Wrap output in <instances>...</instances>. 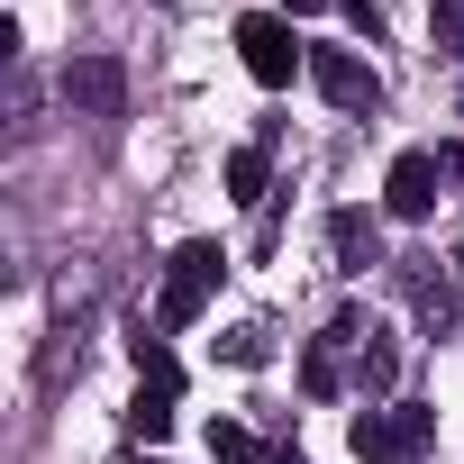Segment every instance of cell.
<instances>
[{"label": "cell", "mask_w": 464, "mask_h": 464, "mask_svg": "<svg viewBox=\"0 0 464 464\" xmlns=\"http://www.w3.org/2000/svg\"><path fill=\"white\" fill-rule=\"evenodd\" d=\"M392 364H401V355H392V337L373 328V337L355 346V392H364V401H382V392H392Z\"/></svg>", "instance_id": "9c48e42d"}, {"label": "cell", "mask_w": 464, "mask_h": 464, "mask_svg": "<svg viewBox=\"0 0 464 464\" xmlns=\"http://www.w3.org/2000/svg\"><path fill=\"white\" fill-rule=\"evenodd\" d=\"M337 10H346V28H355V37H382V10H373V0H337Z\"/></svg>", "instance_id": "2e32d148"}, {"label": "cell", "mask_w": 464, "mask_h": 464, "mask_svg": "<svg viewBox=\"0 0 464 464\" xmlns=\"http://www.w3.org/2000/svg\"><path fill=\"white\" fill-rule=\"evenodd\" d=\"M310 82H319L346 119H373V110H382V73H373L364 55H346V46H310Z\"/></svg>", "instance_id": "277c9868"}, {"label": "cell", "mask_w": 464, "mask_h": 464, "mask_svg": "<svg viewBox=\"0 0 464 464\" xmlns=\"http://www.w3.org/2000/svg\"><path fill=\"white\" fill-rule=\"evenodd\" d=\"M428 28H437V46L464 64V0H428Z\"/></svg>", "instance_id": "7c38bea8"}, {"label": "cell", "mask_w": 464, "mask_h": 464, "mask_svg": "<svg viewBox=\"0 0 464 464\" xmlns=\"http://www.w3.org/2000/svg\"><path fill=\"white\" fill-rule=\"evenodd\" d=\"M218 274H227V256H218L209 237H191V246H173V265H164V301H155V328H191V319L209 310V292H218Z\"/></svg>", "instance_id": "6da1fadb"}, {"label": "cell", "mask_w": 464, "mask_h": 464, "mask_svg": "<svg viewBox=\"0 0 464 464\" xmlns=\"http://www.w3.org/2000/svg\"><path fill=\"white\" fill-rule=\"evenodd\" d=\"M428 428H437V410H419V401H392V410H355L346 446H355L364 464H401V455H419V446H428Z\"/></svg>", "instance_id": "3957f363"}, {"label": "cell", "mask_w": 464, "mask_h": 464, "mask_svg": "<svg viewBox=\"0 0 464 464\" xmlns=\"http://www.w3.org/2000/svg\"><path fill=\"white\" fill-rule=\"evenodd\" d=\"M128 437H137V446H164V437H173V392L146 382V392L128 401Z\"/></svg>", "instance_id": "ba28073f"}, {"label": "cell", "mask_w": 464, "mask_h": 464, "mask_svg": "<svg viewBox=\"0 0 464 464\" xmlns=\"http://www.w3.org/2000/svg\"><path fill=\"white\" fill-rule=\"evenodd\" d=\"M328 256H337V274L382 265V227H373V209H337V218H328Z\"/></svg>", "instance_id": "52a82bcc"}, {"label": "cell", "mask_w": 464, "mask_h": 464, "mask_svg": "<svg viewBox=\"0 0 464 464\" xmlns=\"http://www.w3.org/2000/svg\"><path fill=\"white\" fill-rule=\"evenodd\" d=\"M227 191H237V200H265V146H237V155H227Z\"/></svg>", "instance_id": "8fae6325"}, {"label": "cell", "mask_w": 464, "mask_h": 464, "mask_svg": "<svg viewBox=\"0 0 464 464\" xmlns=\"http://www.w3.org/2000/svg\"><path fill=\"white\" fill-rule=\"evenodd\" d=\"M237 55H246V73H256L265 92H283L292 73H310V46L292 37L283 10H246V19H237Z\"/></svg>", "instance_id": "7a4b0ae2"}, {"label": "cell", "mask_w": 464, "mask_h": 464, "mask_svg": "<svg viewBox=\"0 0 464 464\" xmlns=\"http://www.w3.org/2000/svg\"><path fill=\"white\" fill-rule=\"evenodd\" d=\"M64 101H73L82 119H119V110H128V64H119V55H73V64H64Z\"/></svg>", "instance_id": "5b68a950"}, {"label": "cell", "mask_w": 464, "mask_h": 464, "mask_svg": "<svg viewBox=\"0 0 464 464\" xmlns=\"http://www.w3.org/2000/svg\"><path fill=\"white\" fill-rule=\"evenodd\" d=\"M128 355H137V373H146L155 392H173V382H182V364H173V346H164L155 328H137V337H128Z\"/></svg>", "instance_id": "30bf717a"}, {"label": "cell", "mask_w": 464, "mask_h": 464, "mask_svg": "<svg viewBox=\"0 0 464 464\" xmlns=\"http://www.w3.org/2000/svg\"><path fill=\"white\" fill-rule=\"evenodd\" d=\"M218 355H227V364H246V373H256V364H265L274 346H265V328H227V337H218Z\"/></svg>", "instance_id": "5bb4252c"}, {"label": "cell", "mask_w": 464, "mask_h": 464, "mask_svg": "<svg viewBox=\"0 0 464 464\" xmlns=\"http://www.w3.org/2000/svg\"><path fill=\"white\" fill-rule=\"evenodd\" d=\"M310 10H328V0H283V19H310Z\"/></svg>", "instance_id": "e0dca14e"}, {"label": "cell", "mask_w": 464, "mask_h": 464, "mask_svg": "<svg viewBox=\"0 0 464 464\" xmlns=\"http://www.w3.org/2000/svg\"><path fill=\"white\" fill-rule=\"evenodd\" d=\"M437 182H446V164H437L428 146H410V155H392V173H382V209H392V218H428V209H437Z\"/></svg>", "instance_id": "8992f818"}, {"label": "cell", "mask_w": 464, "mask_h": 464, "mask_svg": "<svg viewBox=\"0 0 464 464\" xmlns=\"http://www.w3.org/2000/svg\"><path fill=\"white\" fill-rule=\"evenodd\" d=\"M301 392H319V401L337 392V346H328V337H319V346L301 355Z\"/></svg>", "instance_id": "4fadbf2b"}, {"label": "cell", "mask_w": 464, "mask_h": 464, "mask_svg": "<svg viewBox=\"0 0 464 464\" xmlns=\"http://www.w3.org/2000/svg\"><path fill=\"white\" fill-rule=\"evenodd\" d=\"M209 455H227V464H237V455H256V437H246L237 419H218V428H209Z\"/></svg>", "instance_id": "9a60e30c"}]
</instances>
